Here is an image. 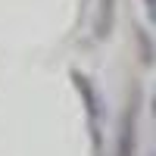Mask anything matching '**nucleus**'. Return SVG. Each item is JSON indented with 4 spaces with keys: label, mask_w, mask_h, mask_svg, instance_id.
Instances as JSON below:
<instances>
[{
    "label": "nucleus",
    "mask_w": 156,
    "mask_h": 156,
    "mask_svg": "<svg viewBox=\"0 0 156 156\" xmlns=\"http://www.w3.org/2000/svg\"><path fill=\"white\" fill-rule=\"evenodd\" d=\"M72 84L81 97V106H84V115H87V131H90V147H94V156H103V131H100V97L94 84L87 81V75L75 72L72 69Z\"/></svg>",
    "instance_id": "nucleus-1"
},
{
    "label": "nucleus",
    "mask_w": 156,
    "mask_h": 156,
    "mask_svg": "<svg viewBox=\"0 0 156 156\" xmlns=\"http://www.w3.org/2000/svg\"><path fill=\"white\" fill-rule=\"evenodd\" d=\"M134 150V100L128 103L122 115V131H119V156H131Z\"/></svg>",
    "instance_id": "nucleus-2"
},
{
    "label": "nucleus",
    "mask_w": 156,
    "mask_h": 156,
    "mask_svg": "<svg viewBox=\"0 0 156 156\" xmlns=\"http://www.w3.org/2000/svg\"><path fill=\"white\" fill-rule=\"evenodd\" d=\"M112 9H115V0H100L97 6V19H94V37H106L112 28Z\"/></svg>",
    "instance_id": "nucleus-3"
},
{
    "label": "nucleus",
    "mask_w": 156,
    "mask_h": 156,
    "mask_svg": "<svg viewBox=\"0 0 156 156\" xmlns=\"http://www.w3.org/2000/svg\"><path fill=\"white\" fill-rule=\"evenodd\" d=\"M144 3H147V12H150V19L156 22V0H144Z\"/></svg>",
    "instance_id": "nucleus-4"
},
{
    "label": "nucleus",
    "mask_w": 156,
    "mask_h": 156,
    "mask_svg": "<svg viewBox=\"0 0 156 156\" xmlns=\"http://www.w3.org/2000/svg\"><path fill=\"white\" fill-rule=\"evenodd\" d=\"M153 112H156V103H153Z\"/></svg>",
    "instance_id": "nucleus-5"
}]
</instances>
